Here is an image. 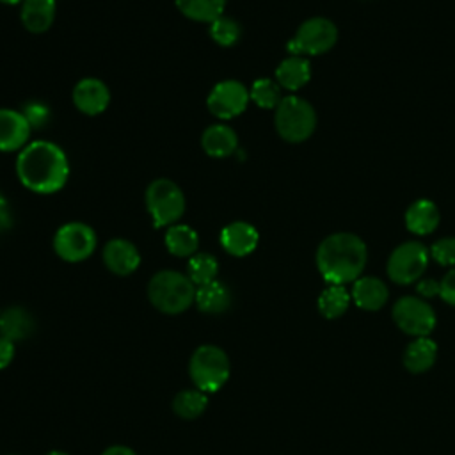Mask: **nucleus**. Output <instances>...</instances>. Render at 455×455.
Masks as SVG:
<instances>
[{"mask_svg":"<svg viewBox=\"0 0 455 455\" xmlns=\"http://www.w3.org/2000/svg\"><path fill=\"white\" fill-rule=\"evenodd\" d=\"M46 455H68L66 451H60V450H52V451H48Z\"/></svg>","mask_w":455,"mask_h":455,"instance_id":"4c0bfd02","label":"nucleus"},{"mask_svg":"<svg viewBox=\"0 0 455 455\" xmlns=\"http://www.w3.org/2000/svg\"><path fill=\"white\" fill-rule=\"evenodd\" d=\"M418 293H421L423 297H434V295H439V283L434 281V279H423L419 284H418Z\"/></svg>","mask_w":455,"mask_h":455,"instance_id":"c9c22d12","label":"nucleus"},{"mask_svg":"<svg viewBox=\"0 0 455 455\" xmlns=\"http://www.w3.org/2000/svg\"><path fill=\"white\" fill-rule=\"evenodd\" d=\"M149 302L165 315H180L196 300V284L176 270L156 272L148 284Z\"/></svg>","mask_w":455,"mask_h":455,"instance_id":"7ed1b4c3","label":"nucleus"},{"mask_svg":"<svg viewBox=\"0 0 455 455\" xmlns=\"http://www.w3.org/2000/svg\"><path fill=\"white\" fill-rule=\"evenodd\" d=\"M352 299L361 309L377 311L387 300V288L379 277H359L354 283Z\"/></svg>","mask_w":455,"mask_h":455,"instance_id":"a211bd4d","label":"nucleus"},{"mask_svg":"<svg viewBox=\"0 0 455 455\" xmlns=\"http://www.w3.org/2000/svg\"><path fill=\"white\" fill-rule=\"evenodd\" d=\"M201 146L206 151V155L215 156V158H224V156H229L236 151L238 139H236V133L231 126L219 123V124L208 126L203 132Z\"/></svg>","mask_w":455,"mask_h":455,"instance_id":"dca6fc26","label":"nucleus"},{"mask_svg":"<svg viewBox=\"0 0 455 455\" xmlns=\"http://www.w3.org/2000/svg\"><path fill=\"white\" fill-rule=\"evenodd\" d=\"M165 247L178 258L194 256L199 247L197 233L185 224H172L165 233Z\"/></svg>","mask_w":455,"mask_h":455,"instance_id":"b1692460","label":"nucleus"},{"mask_svg":"<svg viewBox=\"0 0 455 455\" xmlns=\"http://www.w3.org/2000/svg\"><path fill=\"white\" fill-rule=\"evenodd\" d=\"M34 329L36 322L25 307L12 306L0 313V336L9 338L11 341L27 339Z\"/></svg>","mask_w":455,"mask_h":455,"instance_id":"f3484780","label":"nucleus"},{"mask_svg":"<svg viewBox=\"0 0 455 455\" xmlns=\"http://www.w3.org/2000/svg\"><path fill=\"white\" fill-rule=\"evenodd\" d=\"M428 251L419 242H405L398 245L387 259V275L398 284H411L425 272Z\"/></svg>","mask_w":455,"mask_h":455,"instance_id":"1a4fd4ad","label":"nucleus"},{"mask_svg":"<svg viewBox=\"0 0 455 455\" xmlns=\"http://www.w3.org/2000/svg\"><path fill=\"white\" fill-rule=\"evenodd\" d=\"M146 206L155 228L172 226L185 212V196L174 181L158 178L146 190Z\"/></svg>","mask_w":455,"mask_h":455,"instance_id":"423d86ee","label":"nucleus"},{"mask_svg":"<svg viewBox=\"0 0 455 455\" xmlns=\"http://www.w3.org/2000/svg\"><path fill=\"white\" fill-rule=\"evenodd\" d=\"M55 18V0H23L21 21L27 30L41 34L48 30Z\"/></svg>","mask_w":455,"mask_h":455,"instance_id":"6ab92c4d","label":"nucleus"},{"mask_svg":"<svg viewBox=\"0 0 455 455\" xmlns=\"http://www.w3.org/2000/svg\"><path fill=\"white\" fill-rule=\"evenodd\" d=\"M437 355V345L427 336L411 341L403 352V364L411 373L427 371Z\"/></svg>","mask_w":455,"mask_h":455,"instance_id":"5701e85b","label":"nucleus"},{"mask_svg":"<svg viewBox=\"0 0 455 455\" xmlns=\"http://www.w3.org/2000/svg\"><path fill=\"white\" fill-rule=\"evenodd\" d=\"M14 354H16L14 341H11L9 338L0 336V370L7 368L12 363Z\"/></svg>","mask_w":455,"mask_h":455,"instance_id":"72a5a7b5","label":"nucleus"},{"mask_svg":"<svg viewBox=\"0 0 455 455\" xmlns=\"http://www.w3.org/2000/svg\"><path fill=\"white\" fill-rule=\"evenodd\" d=\"M350 304V295L343 284L327 286L318 297V309L325 318L341 316Z\"/></svg>","mask_w":455,"mask_h":455,"instance_id":"bb28decb","label":"nucleus"},{"mask_svg":"<svg viewBox=\"0 0 455 455\" xmlns=\"http://www.w3.org/2000/svg\"><path fill=\"white\" fill-rule=\"evenodd\" d=\"M188 375L203 393L219 391L229 379L228 354L217 345L197 347L188 363Z\"/></svg>","mask_w":455,"mask_h":455,"instance_id":"20e7f679","label":"nucleus"},{"mask_svg":"<svg viewBox=\"0 0 455 455\" xmlns=\"http://www.w3.org/2000/svg\"><path fill=\"white\" fill-rule=\"evenodd\" d=\"M366 265V245L352 233L327 236L316 251V267L331 284L355 281Z\"/></svg>","mask_w":455,"mask_h":455,"instance_id":"f03ea898","label":"nucleus"},{"mask_svg":"<svg viewBox=\"0 0 455 455\" xmlns=\"http://www.w3.org/2000/svg\"><path fill=\"white\" fill-rule=\"evenodd\" d=\"M439 224L437 206L428 199L412 203L405 212V226L414 235H428Z\"/></svg>","mask_w":455,"mask_h":455,"instance_id":"aec40b11","label":"nucleus"},{"mask_svg":"<svg viewBox=\"0 0 455 455\" xmlns=\"http://www.w3.org/2000/svg\"><path fill=\"white\" fill-rule=\"evenodd\" d=\"M12 226V212L9 208V203L0 197V231H5Z\"/></svg>","mask_w":455,"mask_h":455,"instance_id":"f704fd0d","label":"nucleus"},{"mask_svg":"<svg viewBox=\"0 0 455 455\" xmlns=\"http://www.w3.org/2000/svg\"><path fill=\"white\" fill-rule=\"evenodd\" d=\"M249 101V91L238 80L219 82L208 94V110L219 119H231L240 116Z\"/></svg>","mask_w":455,"mask_h":455,"instance_id":"9b49d317","label":"nucleus"},{"mask_svg":"<svg viewBox=\"0 0 455 455\" xmlns=\"http://www.w3.org/2000/svg\"><path fill=\"white\" fill-rule=\"evenodd\" d=\"M101 455H137L132 448L128 446H121V444H116V446H110L107 448Z\"/></svg>","mask_w":455,"mask_h":455,"instance_id":"e433bc0d","label":"nucleus"},{"mask_svg":"<svg viewBox=\"0 0 455 455\" xmlns=\"http://www.w3.org/2000/svg\"><path fill=\"white\" fill-rule=\"evenodd\" d=\"M176 7L194 21H213L222 16L226 0H174Z\"/></svg>","mask_w":455,"mask_h":455,"instance_id":"a878e982","label":"nucleus"},{"mask_svg":"<svg viewBox=\"0 0 455 455\" xmlns=\"http://www.w3.org/2000/svg\"><path fill=\"white\" fill-rule=\"evenodd\" d=\"M0 2H4V4H20L23 0H0Z\"/></svg>","mask_w":455,"mask_h":455,"instance_id":"58836bf2","label":"nucleus"},{"mask_svg":"<svg viewBox=\"0 0 455 455\" xmlns=\"http://www.w3.org/2000/svg\"><path fill=\"white\" fill-rule=\"evenodd\" d=\"M220 243L231 256H247L258 245V231L247 222H231L220 231Z\"/></svg>","mask_w":455,"mask_h":455,"instance_id":"2eb2a0df","label":"nucleus"},{"mask_svg":"<svg viewBox=\"0 0 455 455\" xmlns=\"http://www.w3.org/2000/svg\"><path fill=\"white\" fill-rule=\"evenodd\" d=\"M338 39V30L325 18H311L304 21L286 48L291 55H320L329 52Z\"/></svg>","mask_w":455,"mask_h":455,"instance_id":"0eeeda50","label":"nucleus"},{"mask_svg":"<svg viewBox=\"0 0 455 455\" xmlns=\"http://www.w3.org/2000/svg\"><path fill=\"white\" fill-rule=\"evenodd\" d=\"M30 124L20 110L0 108V151H16L25 146Z\"/></svg>","mask_w":455,"mask_h":455,"instance_id":"4468645a","label":"nucleus"},{"mask_svg":"<svg viewBox=\"0 0 455 455\" xmlns=\"http://www.w3.org/2000/svg\"><path fill=\"white\" fill-rule=\"evenodd\" d=\"M439 295L444 302L455 306V268L450 270L439 283Z\"/></svg>","mask_w":455,"mask_h":455,"instance_id":"473e14b6","label":"nucleus"},{"mask_svg":"<svg viewBox=\"0 0 455 455\" xmlns=\"http://www.w3.org/2000/svg\"><path fill=\"white\" fill-rule=\"evenodd\" d=\"M187 270H188L190 281L194 284L201 286V284L215 281L217 272H219V261H217V258L213 254L197 252V254L190 256Z\"/></svg>","mask_w":455,"mask_h":455,"instance_id":"cd10ccee","label":"nucleus"},{"mask_svg":"<svg viewBox=\"0 0 455 455\" xmlns=\"http://www.w3.org/2000/svg\"><path fill=\"white\" fill-rule=\"evenodd\" d=\"M432 258L441 265H455V238H441L430 249Z\"/></svg>","mask_w":455,"mask_h":455,"instance_id":"2f4dec72","label":"nucleus"},{"mask_svg":"<svg viewBox=\"0 0 455 455\" xmlns=\"http://www.w3.org/2000/svg\"><path fill=\"white\" fill-rule=\"evenodd\" d=\"M311 76V68L309 62L299 55H291L284 59L277 69H275V78L277 84L288 91H297L302 85L307 84Z\"/></svg>","mask_w":455,"mask_h":455,"instance_id":"4be33fe9","label":"nucleus"},{"mask_svg":"<svg viewBox=\"0 0 455 455\" xmlns=\"http://www.w3.org/2000/svg\"><path fill=\"white\" fill-rule=\"evenodd\" d=\"M194 302L199 307V311L217 315V313H224L229 307L231 293L224 283L215 279L212 283H206L196 288Z\"/></svg>","mask_w":455,"mask_h":455,"instance_id":"412c9836","label":"nucleus"},{"mask_svg":"<svg viewBox=\"0 0 455 455\" xmlns=\"http://www.w3.org/2000/svg\"><path fill=\"white\" fill-rule=\"evenodd\" d=\"M395 323L407 334L423 338L435 327L434 309L421 299L402 297L393 306Z\"/></svg>","mask_w":455,"mask_h":455,"instance_id":"9d476101","label":"nucleus"},{"mask_svg":"<svg viewBox=\"0 0 455 455\" xmlns=\"http://www.w3.org/2000/svg\"><path fill=\"white\" fill-rule=\"evenodd\" d=\"M20 112L25 116V119L30 124V128H36V130L44 128L48 124V121H50V116H52L50 108L44 103H41V101H28V103H25Z\"/></svg>","mask_w":455,"mask_h":455,"instance_id":"7c9ffc66","label":"nucleus"},{"mask_svg":"<svg viewBox=\"0 0 455 455\" xmlns=\"http://www.w3.org/2000/svg\"><path fill=\"white\" fill-rule=\"evenodd\" d=\"M103 261L112 274L130 275L139 268L140 254L132 242L124 238H114L103 249Z\"/></svg>","mask_w":455,"mask_h":455,"instance_id":"ddd939ff","label":"nucleus"},{"mask_svg":"<svg viewBox=\"0 0 455 455\" xmlns=\"http://www.w3.org/2000/svg\"><path fill=\"white\" fill-rule=\"evenodd\" d=\"M108 101L110 91L100 78H84L73 89L75 107L87 116L101 114L108 107Z\"/></svg>","mask_w":455,"mask_h":455,"instance_id":"f8f14e48","label":"nucleus"},{"mask_svg":"<svg viewBox=\"0 0 455 455\" xmlns=\"http://www.w3.org/2000/svg\"><path fill=\"white\" fill-rule=\"evenodd\" d=\"M315 126L316 114L306 100L299 96H286L275 107V128L284 140L302 142L313 133Z\"/></svg>","mask_w":455,"mask_h":455,"instance_id":"39448f33","label":"nucleus"},{"mask_svg":"<svg viewBox=\"0 0 455 455\" xmlns=\"http://www.w3.org/2000/svg\"><path fill=\"white\" fill-rule=\"evenodd\" d=\"M208 407V396L201 389H183L172 398V411L183 419L199 418Z\"/></svg>","mask_w":455,"mask_h":455,"instance_id":"393cba45","label":"nucleus"},{"mask_svg":"<svg viewBox=\"0 0 455 455\" xmlns=\"http://www.w3.org/2000/svg\"><path fill=\"white\" fill-rule=\"evenodd\" d=\"M16 174L28 190L37 194H53L68 181V156L53 142H30L18 155Z\"/></svg>","mask_w":455,"mask_h":455,"instance_id":"f257e3e1","label":"nucleus"},{"mask_svg":"<svg viewBox=\"0 0 455 455\" xmlns=\"http://www.w3.org/2000/svg\"><path fill=\"white\" fill-rule=\"evenodd\" d=\"M53 249L64 261H84L96 249V233L84 222H68L57 229L53 236Z\"/></svg>","mask_w":455,"mask_h":455,"instance_id":"6e6552de","label":"nucleus"},{"mask_svg":"<svg viewBox=\"0 0 455 455\" xmlns=\"http://www.w3.org/2000/svg\"><path fill=\"white\" fill-rule=\"evenodd\" d=\"M249 98L261 108H275L283 100L279 84L270 78H258L251 87Z\"/></svg>","mask_w":455,"mask_h":455,"instance_id":"c85d7f7f","label":"nucleus"},{"mask_svg":"<svg viewBox=\"0 0 455 455\" xmlns=\"http://www.w3.org/2000/svg\"><path fill=\"white\" fill-rule=\"evenodd\" d=\"M210 36L217 44L231 46L240 39V25L228 16H219L210 23Z\"/></svg>","mask_w":455,"mask_h":455,"instance_id":"c756f323","label":"nucleus"}]
</instances>
